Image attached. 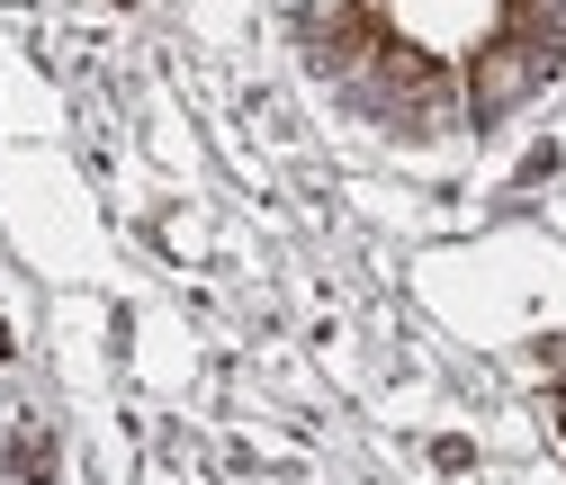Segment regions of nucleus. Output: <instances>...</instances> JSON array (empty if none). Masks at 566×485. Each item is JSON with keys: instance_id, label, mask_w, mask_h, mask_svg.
<instances>
[{"instance_id": "nucleus-1", "label": "nucleus", "mask_w": 566, "mask_h": 485, "mask_svg": "<svg viewBox=\"0 0 566 485\" xmlns=\"http://www.w3.org/2000/svg\"><path fill=\"white\" fill-rule=\"evenodd\" d=\"M557 73V63L539 54V45H522V36H494L485 54H476V73H468V91H476V108L494 117V108H513V99H531L539 82Z\"/></svg>"}]
</instances>
